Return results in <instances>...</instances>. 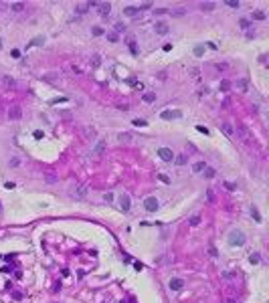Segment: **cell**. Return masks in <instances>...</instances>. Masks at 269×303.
Returning a JSON list of instances; mask_svg holds the SVG:
<instances>
[{
	"mask_svg": "<svg viewBox=\"0 0 269 303\" xmlns=\"http://www.w3.org/2000/svg\"><path fill=\"white\" fill-rule=\"evenodd\" d=\"M249 261H251V263H259V257H257V255H251Z\"/></svg>",
	"mask_w": 269,
	"mask_h": 303,
	"instance_id": "obj_36",
	"label": "cell"
},
{
	"mask_svg": "<svg viewBox=\"0 0 269 303\" xmlns=\"http://www.w3.org/2000/svg\"><path fill=\"white\" fill-rule=\"evenodd\" d=\"M158 156H160L164 162H172V160H174V154H172V150H168V148H160V150H158Z\"/></svg>",
	"mask_w": 269,
	"mask_h": 303,
	"instance_id": "obj_4",
	"label": "cell"
},
{
	"mask_svg": "<svg viewBox=\"0 0 269 303\" xmlns=\"http://www.w3.org/2000/svg\"><path fill=\"white\" fill-rule=\"evenodd\" d=\"M253 18H255V20H265L263 10H255V12H253Z\"/></svg>",
	"mask_w": 269,
	"mask_h": 303,
	"instance_id": "obj_21",
	"label": "cell"
},
{
	"mask_svg": "<svg viewBox=\"0 0 269 303\" xmlns=\"http://www.w3.org/2000/svg\"><path fill=\"white\" fill-rule=\"evenodd\" d=\"M229 89H231V83H229V81H223V83H221V91H229Z\"/></svg>",
	"mask_w": 269,
	"mask_h": 303,
	"instance_id": "obj_29",
	"label": "cell"
},
{
	"mask_svg": "<svg viewBox=\"0 0 269 303\" xmlns=\"http://www.w3.org/2000/svg\"><path fill=\"white\" fill-rule=\"evenodd\" d=\"M18 164H20V162H18L16 158H12V160H10V166H18Z\"/></svg>",
	"mask_w": 269,
	"mask_h": 303,
	"instance_id": "obj_38",
	"label": "cell"
},
{
	"mask_svg": "<svg viewBox=\"0 0 269 303\" xmlns=\"http://www.w3.org/2000/svg\"><path fill=\"white\" fill-rule=\"evenodd\" d=\"M134 125H138V128H144V125H146V121H144V119H134Z\"/></svg>",
	"mask_w": 269,
	"mask_h": 303,
	"instance_id": "obj_31",
	"label": "cell"
},
{
	"mask_svg": "<svg viewBox=\"0 0 269 303\" xmlns=\"http://www.w3.org/2000/svg\"><path fill=\"white\" fill-rule=\"evenodd\" d=\"M144 206H146V210H148V212H156V210H158V206H160V202H158V198H156V196H148V198L144 200Z\"/></svg>",
	"mask_w": 269,
	"mask_h": 303,
	"instance_id": "obj_3",
	"label": "cell"
},
{
	"mask_svg": "<svg viewBox=\"0 0 269 303\" xmlns=\"http://www.w3.org/2000/svg\"><path fill=\"white\" fill-rule=\"evenodd\" d=\"M188 224H190V226H198V224H200V216H198V214L192 216L190 220H188Z\"/></svg>",
	"mask_w": 269,
	"mask_h": 303,
	"instance_id": "obj_24",
	"label": "cell"
},
{
	"mask_svg": "<svg viewBox=\"0 0 269 303\" xmlns=\"http://www.w3.org/2000/svg\"><path fill=\"white\" fill-rule=\"evenodd\" d=\"M154 99H156V95H154V93H146V95H144V101H148V103H152Z\"/></svg>",
	"mask_w": 269,
	"mask_h": 303,
	"instance_id": "obj_26",
	"label": "cell"
},
{
	"mask_svg": "<svg viewBox=\"0 0 269 303\" xmlns=\"http://www.w3.org/2000/svg\"><path fill=\"white\" fill-rule=\"evenodd\" d=\"M174 162H176V164H178V166H184V164H186V162H188V158H186V156H184V154H180V156H176V158H174Z\"/></svg>",
	"mask_w": 269,
	"mask_h": 303,
	"instance_id": "obj_18",
	"label": "cell"
},
{
	"mask_svg": "<svg viewBox=\"0 0 269 303\" xmlns=\"http://www.w3.org/2000/svg\"><path fill=\"white\" fill-rule=\"evenodd\" d=\"M124 12H126V14H128V16H136V14H138V12H140V8H132V6H130V8H126V10H124Z\"/></svg>",
	"mask_w": 269,
	"mask_h": 303,
	"instance_id": "obj_23",
	"label": "cell"
},
{
	"mask_svg": "<svg viewBox=\"0 0 269 303\" xmlns=\"http://www.w3.org/2000/svg\"><path fill=\"white\" fill-rule=\"evenodd\" d=\"M235 133H237V137L243 141V144H247V146H253L255 144V139H253V135H251V131L247 130L243 123H237V128H235Z\"/></svg>",
	"mask_w": 269,
	"mask_h": 303,
	"instance_id": "obj_1",
	"label": "cell"
},
{
	"mask_svg": "<svg viewBox=\"0 0 269 303\" xmlns=\"http://www.w3.org/2000/svg\"><path fill=\"white\" fill-rule=\"evenodd\" d=\"M20 115H22L20 107H10V111H8V117L10 119H20Z\"/></svg>",
	"mask_w": 269,
	"mask_h": 303,
	"instance_id": "obj_11",
	"label": "cell"
},
{
	"mask_svg": "<svg viewBox=\"0 0 269 303\" xmlns=\"http://www.w3.org/2000/svg\"><path fill=\"white\" fill-rule=\"evenodd\" d=\"M95 8H97V12H99L101 16H107V14H109V10H111V6H109V4H99V2H97V6H95Z\"/></svg>",
	"mask_w": 269,
	"mask_h": 303,
	"instance_id": "obj_9",
	"label": "cell"
},
{
	"mask_svg": "<svg viewBox=\"0 0 269 303\" xmlns=\"http://www.w3.org/2000/svg\"><path fill=\"white\" fill-rule=\"evenodd\" d=\"M215 174H217V170H213V168H206V170H204V178H215Z\"/></svg>",
	"mask_w": 269,
	"mask_h": 303,
	"instance_id": "obj_25",
	"label": "cell"
},
{
	"mask_svg": "<svg viewBox=\"0 0 269 303\" xmlns=\"http://www.w3.org/2000/svg\"><path fill=\"white\" fill-rule=\"evenodd\" d=\"M194 55L200 57V55H202V46H196V49H194Z\"/></svg>",
	"mask_w": 269,
	"mask_h": 303,
	"instance_id": "obj_35",
	"label": "cell"
},
{
	"mask_svg": "<svg viewBox=\"0 0 269 303\" xmlns=\"http://www.w3.org/2000/svg\"><path fill=\"white\" fill-rule=\"evenodd\" d=\"M120 206H122L124 212L130 210V196H128V194H122V196H120Z\"/></svg>",
	"mask_w": 269,
	"mask_h": 303,
	"instance_id": "obj_8",
	"label": "cell"
},
{
	"mask_svg": "<svg viewBox=\"0 0 269 303\" xmlns=\"http://www.w3.org/2000/svg\"><path fill=\"white\" fill-rule=\"evenodd\" d=\"M245 234L241 232V230H231V234H229V245L231 247H243L245 245Z\"/></svg>",
	"mask_w": 269,
	"mask_h": 303,
	"instance_id": "obj_2",
	"label": "cell"
},
{
	"mask_svg": "<svg viewBox=\"0 0 269 303\" xmlns=\"http://www.w3.org/2000/svg\"><path fill=\"white\" fill-rule=\"evenodd\" d=\"M101 33H103V31H101L99 26H95V28H93V35H101Z\"/></svg>",
	"mask_w": 269,
	"mask_h": 303,
	"instance_id": "obj_37",
	"label": "cell"
},
{
	"mask_svg": "<svg viewBox=\"0 0 269 303\" xmlns=\"http://www.w3.org/2000/svg\"><path fill=\"white\" fill-rule=\"evenodd\" d=\"M200 8H202V10H206V12H211V10L215 8V4H213V2H202V4H200Z\"/></svg>",
	"mask_w": 269,
	"mask_h": 303,
	"instance_id": "obj_20",
	"label": "cell"
},
{
	"mask_svg": "<svg viewBox=\"0 0 269 303\" xmlns=\"http://www.w3.org/2000/svg\"><path fill=\"white\" fill-rule=\"evenodd\" d=\"M107 39H109L111 43H115V41H117V35H115V33H109V35H107Z\"/></svg>",
	"mask_w": 269,
	"mask_h": 303,
	"instance_id": "obj_32",
	"label": "cell"
},
{
	"mask_svg": "<svg viewBox=\"0 0 269 303\" xmlns=\"http://www.w3.org/2000/svg\"><path fill=\"white\" fill-rule=\"evenodd\" d=\"M83 137H85L87 141L95 139V137H97V130H95V128H91V125H85V128H83Z\"/></svg>",
	"mask_w": 269,
	"mask_h": 303,
	"instance_id": "obj_5",
	"label": "cell"
},
{
	"mask_svg": "<svg viewBox=\"0 0 269 303\" xmlns=\"http://www.w3.org/2000/svg\"><path fill=\"white\" fill-rule=\"evenodd\" d=\"M73 196H75V198H83V196H85V186H79V188L73 192Z\"/></svg>",
	"mask_w": 269,
	"mask_h": 303,
	"instance_id": "obj_19",
	"label": "cell"
},
{
	"mask_svg": "<svg viewBox=\"0 0 269 303\" xmlns=\"http://www.w3.org/2000/svg\"><path fill=\"white\" fill-rule=\"evenodd\" d=\"M91 65H93V67H99V65H101V57H99V55H93V57H91Z\"/></svg>",
	"mask_w": 269,
	"mask_h": 303,
	"instance_id": "obj_22",
	"label": "cell"
},
{
	"mask_svg": "<svg viewBox=\"0 0 269 303\" xmlns=\"http://www.w3.org/2000/svg\"><path fill=\"white\" fill-rule=\"evenodd\" d=\"M172 117H180V111H162V119H172Z\"/></svg>",
	"mask_w": 269,
	"mask_h": 303,
	"instance_id": "obj_15",
	"label": "cell"
},
{
	"mask_svg": "<svg viewBox=\"0 0 269 303\" xmlns=\"http://www.w3.org/2000/svg\"><path fill=\"white\" fill-rule=\"evenodd\" d=\"M251 214H253V218H255V220H257V222H259V220H261V214H259V212H257V208H255V206H253V208H251Z\"/></svg>",
	"mask_w": 269,
	"mask_h": 303,
	"instance_id": "obj_27",
	"label": "cell"
},
{
	"mask_svg": "<svg viewBox=\"0 0 269 303\" xmlns=\"http://www.w3.org/2000/svg\"><path fill=\"white\" fill-rule=\"evenodd\" d=\"M105 150H107V144H105V141H97V146H95V150H93V156H95V158H101V156L105 154Z\"/></svg>",
	"mask_w": 269,
	"mask_h": 303,
	"instance_id": "obj_6",
	"label": "cell"
},
{
	"mask_svg": "<svg viewBox=\"0 0 269 303\" xmlns=\"http://www.w3.org/2000/svg\"><path fill=\"white\" fill-rule=\"evenodd\" d=\"M231 8H239V2H235V0H231V2H227Z\"/></svg>",
	"mask_w": 269,
	"mask_h": 303,
	"instance_id": "obj_33",
	"label": "cell"
},
{
	"mask_svg": "<svg viewBox=\"0 0 269 303\" xmlns=\"http://www.w3.org/2000/svg\"><path fill=\"white\" fill-rule=\"evenodd\" d=\"M209 253H211V257H219V253H217V249H215L213 245L209 247Z\"/></svg>",
	"mask_w": 269,
	"mask_h": 303,
	"instance_id": "obj_30",
	"label": "cell"
},
{
	"mask_svg": "<svg viewBox=\"0 0 269 303\" xmlns=\"http://www.w3.org/2000/svg\"><path fill=\"white\" fill-rule=\"evenodd\" d=\"M204 170H206V164H204V162H196V164L192 166V172L194 174H200V172H204Z\"/></svg>",
	"mask_w": 269,
	"mask_h": 303,
	"instance_id": "obj_13",
	"label": "cell"
},
{
	"mask_svg": "<svg viewBox=\"0 0 269 303\" xmlns=\"http://www.w3.org/2000/svg\"><path fill=\"white\" fill-rule=\"evenodd\" d=\"M115 31H117V33H124L126 26H124V24H115Z\"/></svg>",
	"mask_w": 269,
	"mask_h": 303,
	"instance_id": "obj_34",
	"label": "cell"
},
{
	"mask_svg": "<svg viewBox=\"0 0 269 303\" xmlns=\"http://www.w3.org/2000/svg\"><path fill=\"white\" fill-rule=\"evenodd\" d=\"M182 287H184V281H182V279H172V281H170V289H172V291H180Z\"/></svg>",
	"mask_w": 269,
	"mask_h": 303,
	"instance_id": "obj_10",
	"label": "cell"
},
{
	"mask_svg": "<svg viewBox=\"0 0 269 303\" xmlns=\"http://www.w3.org/2000/svg\"><path fill=\"white\" fill-rule=\"evenodd\" d=\"M117 139H120V141H124V144H128V141H132V139H134V135H132L130 131H122V133L117 135Z\"/></svg>",
	"mask_w": 269,
	"mask_h": 303,
	"instance_id": "obj_12",
	"label": "cell"
},
{
	"mask_svg": "<svg viewBox=\"0 0 269 303\" xmlns=\"http://www.w3.org/2000/svg\"><path fill=\"white\" fill-rule=\"evenodd\" d=\"M156 33H158V35H166V33H168V26H166L164 22H158V24H156Z\"/></svg>",
	"mask_w": 269,
	"mask_h": 303,
	"instance_id": "obj_17",
	"label": "cell"
},
{
	"mask_svg": "<svg viewBox=\"0 0 269 303\" xmlns=\"http://www.w3.org/2000/svg\"><path fill=\"white\" fill-rule=\"evenodd\" d=\"M0 81H2V85L6 87V89H16V81H14L12 77H8V75H4Z\"/></svg>",
	"mask_w": 269,
	"mask_h": 303,
	"instance_id": "obj_7",
	"label": "cell"
},
{
	"mask_svg": "<svg viewBox=\"0 0 269 303\" xmlns=\"http://www.w3.org/2000/svg\"><path fill=\"white\" fill-rule=\"evenodd\" d=\"M10 10H12V12H22V10H24V4H22V2H12V4H10Z\"/></svg>",
	"mask_w": 269,
	"mask_h": 303,
	"instance_id": "obj_16",
	"label": "cell"
},
{
	"mask_svg": "<svg viewBox=\"0 0 269 303\" xmlns=\"http://www.w3.org/2000/svg\"><path fill=\"white\" fill-rule=\"evenodd\" d=\"M43 41H45L43 37H37V39H33V41H31V46H37L39 43H43Z\"/></svg>",
	"mask_w": 269,
	"mask_h": 303,
	"instance_id": "obj_28",
	"label": "cell"
},
{
	"mask_svg": "<svg viewBox=\"0 0 269 303\" xmlns=\"http://www.w3.org/2000/svg\"><path fill=\"white\" fill-rule=\"evenodd\" d=\"M221 130H223V133H227L229 137H233V135H235V131H233V128H231V123H221Z\"/></svg>",
	"mask_w": 269,
	"mask_h": 303,
	"instance_id": "obj_14",
	"label": "cell"
}]
</instances>
